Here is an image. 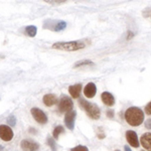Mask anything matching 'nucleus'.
<instances>
[{
	"label": "nucleus",
	"instance_id": "1",
	"mask_svg": "<svg viewBox=\"0 0 151 151\" xmlns=\"http://www.w3.org/2000/svg\"><path fill=\"white\" fill-rule=\"evenodd\" d=\"M125 120L129 125L137 127L141 125L144 120V113L137 107H130L125 112Z\"/></svg>",
	"mask_w": 151,
	"mask_h": 151
},
{
	"label": "nucleus",
	"instance_id": "2",
	"mask_svg": "<svg viewBox=\"0 0 151 151\" xmlns=\"http://www.w3.org/2000/svg\"><path fill=\"white\" fill-rule=\"evenodd\" d=\"M86 45L82 41H62V42H55L52 45V48L65 52H76V50H83Z\"/></svg>",
	"mask_w": 151,
	"mask_h": 151
},
{
	"label": "nucleus",
	"instance_id": "3",
	"mask_svg": "<svg viewBox=\"0 0 151 151\" xmlns=\"http://www.w3.org/2000/svg\"><path fill=\"white\" fill-rule=\"evenodd\" d=\"M80 104H81L82 108L84 109L85 111L87 112L88 116L92 119H95V120H98L101 116V112H100L99 107L97 106L96 104L90 103L88 101H85L84 99L80 100Z\"/></svg>",
	"mask_w": 151,
	"mask_h": 151
},
{
	"label": "nucleus",
	"instance_id": "4",
	"mask_svg": "<svg viewBox=\"0 0 151 151\" xmlns=\"http://www.w3.org/2000/svg\"><path fill=\"white\" fill-rule=\"evenodd\" d=\"M73 107H74V103L70 100V97L65 96V95H63L60 97V101H58V110L62 113H68V112L73 110Z\"/></svg>",
	"mask_w": 151,
	"mask_h": 151
},
{
	"label": "nucleus",
	"instance_id": "5",
	"mask_svg": "<svg viewBox=\"0 0 151 151\" xmlns=\"http://www.w3.org/2000/svg\"><path fill=\"white\" fill-rule=\"evenodd\" d=\"M31 115L35 118V120L40 124H47V117L45 114V112L40 110V108H35L31 109Z\"/></svg>",
	"mask_w": 151,
	"mask_h": 151
},
{
	"label": "nucleus",
	"instance_id": "6",
	"mask_svg": "<svg viewBox=\"0 0 151 151\" xmlns=\"http://www.w3.org/2000/svg\"><path fill=\"white\" fill-rule=\"evenodd\" d=\"M20 147L23 151H37L40 149V144L33 140L24 139L21 141Z\"/></svg>",
	"mask_w": 151,
	"mask_h": 151
},
{
	"label": "nucleus",
	"instance_id": "7",
	"mask_svg": "<svg viewBox=\"0 0 151 151\" xmlns=\"http://www.w3.org/2000/svg\"><path fill=\"white\" fill-rule=\"evenodd\" d=\"M0 138L4 141H10L13 138V131L7 125H0Z\"/></svg>",
	"mask_w": 151,
	"mask_h": 151
},
{
	"label": "nucleus",
	"instance_id": "8",
	"mask_svg": "<svg viewBox=\"0 0 151 151\" xmlns=\"http://www.w3.org/2000/svg\"><path fill=\"white\" fill-rule=\"evenodd\" d=\"M76 116H77V113H76L75 110L68 112L65 116V124L67 125V127L69 128L70 130H74V128H75Z\"/></svg>",
	"mask_w": 151,
	"mask_h": 151
},
{
	"label": "nucleus",
	"instance_id": "9",
	"mask_svg": "<svg viewBox=\"0 0 151 151\" xmlns=\"http://www.w3.org/2000/svg\"><path fill=\"white\" fill-rule=\"evenodd\" d=\"M126 139H127L128 143L130 144L132 147L137 148L139 146V140H138V136L136 132H134L132 130H129L126 132Z\"/></svg>",
	"mask_w": 151,
	"mask_h": 151
},
{
	"label": "nucleus",
	"instance_id": "10",
	"mask_svg": "<svg viewBox=\"0 0 151 151\" xmlns=\"http://www.w3.org/2000/svg\"><path fill=\"white\" fill-rule=\"evenodd\" d=\"M84 94L87 98L92 99L95 97V95L97 94V87L94 83H89L87 84V86L84 89Z\"/></svg>",
	"mask_w": 151,
	"mask_h": 151
},
{
	"label": "nucleus",
	"instance_id": "11",
	"mask_svg": "<svg viewBox=\"0 0 151 151\" xmlns=\"http://www.w3.org/2000/svg\"><path fill=\"white\" fill-rule=\"evenodd\" d=\"M101 99L103 101V103L108 107H112L114 104H115V98L111 93L109 92H104L101 95Z\"/></svg>",
	"mask_w": 151,
	"mask_h": 151
},
{
	"label": "nucleus",
	"instance_id": "12",
	"mask_svg": "<svg viewBox=\"0 0 151 151\" xmlns=\"http://www.w3.org/2000/svg\"><path fill=\"white\" fill-rule=\"evenodd\" d=\"M42 101L45 106L52 107L55 104L58 103V98H57V96L53 94H47V95H45V96H43Z\"/></svg>",
	"mask_w": 151,
	"mask_h": 151
},
{
	"label": "nucleus",
	"instance_id": "13",
	"mask_svg": "<svg viewBox=\"0 0 151 151\" xmlns=\"http://www.w3.org/2000/svg\"><path fill=\"white\" fill-rule=\"evenodd\" d=\"M141 144L143 148L148 151H151V133H145L141 137Z\"/></svg>",
	"mask_w": 151,
	"mask_h": 151
},
{
	"label": "nucleus",
	"instance_id": "14",
	"mask_svg": "<svg viewBox=\"0 0 151 151\" xmlns=\"http://www.w3.org/2000/svg\"><path fill=\"white\" fill-rule=\"evenodd\" d=\"M82 91V85L81 84H76L74 86H70L69 88V92L70 94V96L74 99H78L80 97V94H81Z\"/></svg>",
	"mask_w": 151,
	"mask_h": 151
},
{
	"label": "nucleus",
	"instance_id": "15",
	"mask_svg": "<svg viewBox=\"0 0 151 151\" xmlns=\"http://www.w3.org/2000/svg\"><path fill=\"white\" fill-rule=\"evenodd\" d=\"M36 31H37V28L35 25H29L25 28V33L30 37H35L36 35Z\"/></svg>",
	"mask_w": 151,
	"mask_h": 151
},
{
	"label": "nucleus",
	"instance_id": "16",
	"mask_svg": "<svg viewBox=\"0 0 151 151\" xmlns=\"http://www.w3.org/2000/svg\"><path fill=\"white\" fill-rule=\"evenodd\" d=\"M86 65H94V63L90 60H80V62L76 63L74 68H81V67H86Z\"/></svg>",
	"mask_w": 151,
	"mask_h": 151
},
{
	"label": "nucleus",
	"instance_id": "17",
	"mask_svg": "<svg viewBox=\"0 0 151 151\" xmlns=\"http://www.w3.org/2000/svg\"><path fill=\"white\" fill-rule=\"evenodd\" d=\"M65 130L64 128H63V126H57L55 129H53V132H52V135H53V138L55 139H58V137H60V135L62 133H64Z\"/></svg>",
	"mask_w": 151,
	"mask_h": 151
},
{
	"label": "nucleus",
	"instance_id": "18",
	"mask_svg": "<svg viewBox=\"0 0 151 151\" xmlns=\"http://www.w3.org/2000/svg\"><path fill=\"white\" fill-rule=\"evenodd\" d=\"M65 27H67V22L62 20V21H58V23L55 25L53 29H55V31H60V30H63V29H65Z\"/></svg>",
	"mask_w": 151,
	"mask_h": 151
},
{
	"label": "nucleus",
	"instance_id": "19",
	"mask_svg": "<svg viewBox=\"0 0 151 151\" xmlns=\"http://www.w3.org/2000/svg\"><path fill=\"white\" fill-rule=\"evenodd\" d=\"M47 144L50 146V148H52V151H57V145H55L53 138H52V137H48L47 138Z\"/></svg>",
	"mask_w": 151,
	"mask_h": 151
},
{
	"label": "nucleus",
	"instance_id": "20",
	"mask_svg": "<svg viewBox=\"0 0 151 151\" xmlns=\"http://www.w3.org/2000/svg\"><path fill=\"white\" fill-rule=\"evenodd\" d=\"M70 151H89V149H88V147H86V146H84V145H78V146H76V147L72 148Z\"/></svg>",
	"mask_w": 151,
	"mask_h": 151
},
{
	"label": "nucleus",
	"instance_id": "21",
	"mask_svg": "<svg viewBox=\"0 0 151 151\" xmlns=\"http://www.w3.org/2000/svg\"><path fill=\"white\" fill-rule=\"evenodd\" d=\"M7 123H8V125H10V126H15V124H16L15 116H13V115L9 116L8 119H7Z\"/></svg>",
	"mask_w": 151,
	"mask_h": 151
},
{
	"label": "nucleus",
	"instance_id": "22",
	"mask_svg": "<svg viewBox=\"0 0 151 151\" xmlns=\"http://www.w3.org/2000/svg\"><path fill=\"white\" fill-rule=\"evenodd\" d=\"M45 2H47V3H50V4H52V5H55V4H63V3H65V1H64V0H60V1H52V0H45Z\"/></svg>",
	"mask_w": 151,
	"mask_h": 151
},
{
	"label": "nucleus",
	"instance_id": "23",
	"mask_svg": "<svg viewBox=\"0 0 151 151\" xmlns=\"http://www.w3.org/2000/svg\"><path fill=\"white\" fill-rule=\"evenodd\" d=\"M145 113L148 115H151V102H149L145 107Z\"/></svg>",
	"mask_w": 151,
	"mask_h": 151
},
{
	"label": "nucleus",
	"instance_id": "24",
	"mask_svg": "<svg viewBox=\"0 0 151 151\" xmlns=\"http://www.w3.org/2000/svg\"><path fill=\"white\" fill-rule=\"evenodd\" d=\"M145 127L147 129H151V118L145 121Z\"/></svg>",
	"mask_w": 151,
	"mask_h": 151
},
{
	"label": "nucleus",
	"instance_id": "25",
	"mask_svg": "<svg viewBox=\"0 0 151 151\" xmlns=\"http://www.w3.org/2000/svg\"><path fill=\"white\" fill-rule=\"evenodd\" d=\"M134 36V33L132 32V31H128V35H127V40H131V38H132Z\"/></svg>",
	"mask_w": 151,
	"mask_h": 151
},
{
	"label": "nucleus",
	"instance_id": "26",
	"mask_svg": "<svg viewBox=\"0 0 151 151\" xmlns=\"http://www.w3.org/2000/svg\"><path fill=\"white\" fill-rule=\"evenodd\" d=\"M107 116L109 117V118H112V117H114V111H110L109 110L107 112Z\"/></svg>",
	"mask_w": 151,
	"mask_h": 151
},
{
	"label": "nucleus",
	"instance_id": "27",
	"mask_svg": "<svg viewBox=\"0 0 151 151\" xmlns=\"http://www.w3.org/2000/svg\"><path fill=\"white\" fill-rule=\"evenodd\" d=\"M124 149H125V151H132V150L130 149V148L128 147L127 145H126V146H124Z\"/></svg>",
	"mask_w": 151,
	"mask_h": 151
},
{
	"label": "nucleus",
	"instance_id": "28",
	"mask_svg": "<svg viewBox=\"0 0 151 151\" xmlns=\"http://www.w3.org/2000/svg\"><path fill=\"white\" fill-rule=\"evenodd\" d=\"M116 151H120V150H116Z\"/></svg>",
	"mask_w": 151,
	"mask_h": 151
},
{
	"label": "nucleus",
	"instance_id": "29",
	"mask_svg": "<svg viewBox=\"0 0 151 151\" xmlns=\"http://www.w3.org/2000/svg\"><path fill=\"white\" fill-rule=\"evenodd\" d=\"M142 151H143V150H142Z\"/></svg>",
	"mask_w": 151,
	"mask_h": 151
}]
</instances>
